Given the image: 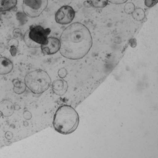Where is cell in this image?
Instances as JSON below:
<instances>
[{
  "label": "cell",
  "mask_w": 158,
  "mask_h": 158,
  "mask_svg": "<svg viewBox=\"0 0 158 158\" xmlns=\"http://www.w3.org/2000/svg\"><path fill=\"white\" fill-rule=\"evenodd\" d=\"M67 74V72L65 69H61L60 70H59V72H58V75H59L60 77H61V78H64L65 77Z\"/></svg>",
  "instance_id": "obj_20"
},
{
  "label": "cell",
  "mask_w": 158,
  "mask_h": 158,
  "mask_svg": "<svg viewBox=\"0 0 158 158\" xmlns=\"http://www.w3.org/2000/svg\"><path fill=\"white\" fill-rule=\"evenodd\" d=\"M19 109H20V107H19V106H18V105L15 106V110H19Z\"/></svg>",
  "instance_id": "obj_25"
},
{
  "label": "cell",
  "mask_w": 158,
  "mask_h": 158,
  "mask_svg": "<svg viewBox=\"0 0 158 158\" xmlns=\"http://www.w3.org/2000/svg\"><path fill=\"white\" fill-rule=\"evenodd\" d=\"M135 9V5L132 2H128L125 5V12L127 14H132Z\"/></svg>",
  "instance_id": "obj_16"
},
{
  "label": "cell",
  "mask_w": 158,
  "mask_h": 158,
  "mask_svg": "<svg viewBox=\"0 0 158 158\" xmlns=\"http://www.w3.org/2000/svg\"><path fill=\"white\" fill-rule=\"evenodd\" d=\"M10 52L12 56H14V57L16 56V53H17V49H16V47L14 46H11L10 49Z\"/></svg>",
  "instance_id": "obj_21"
},
{
  "label": "cell",
  "mask_w": 158,
  "mask_h": 158,
  "mask_svg": "<svg viewBox=\"0 0 158 158\" xmlns=\"http://www.w3.org/2000/svg\"><path fill=\"white\" fill-rule=\"evenodd\" d=\"M51 78L44 70H36L30 72L26 75L25 83L26 86L37 95L47 91L51 85Z\"/></svg>",
  "instance_id": "obj_3"
},
{
  "label": "cell",
  "mask_w": 158,
  "mask_h": 158,
  "mask_svg": "<svg viewBox=\"0 0 158 158\" xmlns=\"http://www.w3.org/2000/svg\"><path fill=\"white\" fill-rule=\"evenodd\" d=\"M133 18L137 21H141L145 18V13L141 8L135 9L132 14Z\"/></svg>",
  "instance_id": "obj_13"
},
{
  "label": "cell",
  "mask_w": 158,
  "mask_h": 158,
  "mask_svg": "<svg viewBox=\"0 0 158 158\" xmlns=\"http://www.w3.org/2000/svg\"><path fill=\"white\" fill-rule=\"evenodd\" d=\"M108 1L112 4H122L126 2L127 0H108Z\"/></svg>",
  "instance_id": "obj_18"
},
{
  "label": "cell",
  "mask_w": 158,
  "mask_h": 158,
  "mask_svg": "<svg viewBox=\"0 0 158 158\" xmlns=\"http://www.w3.org/2000/svg\"><path fill=\"white\" fill-rule=\"evenodd\" d=\"M129 43L132 48H135L136 46V40L135 39H132L129 40Z\"/></svg>",
  "instance_id": "obj_23"
},
{
  "label": "cell",
  "mask_w": 158,
  "mask_h": 158,
  "mask_svg": "<svg viewBox=\"0 0 158 158\" xmlns=\"http://www.w3.org/2000/svg\"><path fill=\"white\" fill-rule=\"evenodd\" d=\"M68 85L67 82L63 80H55L52 84L53 92L58 96H63L67 91Z\"/></svg>",
  "instance_id": "obj_9"
},
{
  "label": "cell",
  "mask_w": 158,
  "mask_h": 158,
  "mask_svg": "<svg viewBox=\"0 0 158 158\" xmlns=\"http://www.w3.org/2000/svg\"><path fill=\"white\" fill-rule=\"evenodd\" d=\"M60 40L54 37L48 38L46 43L40 46L42 53L47 55L55 54L60 51Z\"/></svg>",
  "instance_id": "obj_7"
},
{
  "label": "cell",
  "mask_w": 158,
  "mask_h": 158,
  "mask_svg": "<svg viewBox=\"0 0 158 158\" xmlns=\"http://www.w3.org/2000/svg\"><path fill=\"white\" fill-rule=\"evenodd\" d=\"M91 5L96 8H104L108 4V0H90Z\"/></svg>",
  "instance_id": "obj_15"
},
{
  "label": "cell",
  "mask_w": 158,
  "mask_h": 158,
  "mask_svg": "<svg viewBox=\"0 0 158 158\" xmlns=\"http://www.w3.org/2000/svg\"><path fill=\"white\" fill-rule=\"evenodd\" d=\"M158 0H145V4L148 8H152L156 5Z\"/></svg>",
  "instance_id": "obj_17"
},
{
  "label": "cell",
  "mask_w": 158,
  "mask_h": 158,
  "mask_svg": "<svg viewBox=\"0 0 158 158\" xmlns=\"http://www.w3.org/2000/svg\"><path fill=\"white\" fill-rule=\"evenodd\" d=\"M60 54L71 60L82 59L88 54L92 46V39L88 28L81 23L67 27L60 37Z\"/></svg>",
  "instance_id": "obj_1"
},
{
  "label": "cell",
  "mask_w": 158,
  "mask_h": 158,
  "mask_svg": "<svg viewBox=\"0 0 158 158\" xmlns=\"http://www.w3.org/2000/svg\"><path fill=\"white\" fill-rule=\"evenodd\" d=\"M15 105L9 100L0 102V114L4 117L11 116L15 111Z\"/></svg>",
  "instance_id": "obj_8"
},
{
  "label": "cell",
  "mask_w": 158,
  "mask_h": 158,
  "mask_svg": "<svg viewBox=\"0 0 158 158\" xmlns=\"http://www.w3.org/2000/svg\"><path fill=\"white\" fill-rule=\"evenodd\" d=\"M23 115V117L24 119L26 120H30L32 117V114L28 110L24 111Z\"/></svg>",
  "instance_id": "obj_19"
},
{
  "label": "cell",
  "mask_w": 158,
  "mask_h": 158,
  "mask_svg": "<svg viewBox=\"0 0 158 158\" xmlns=\"http://www.w3.org/2000/svg\"></svg>",
  "instance_id": "obj_26"
},
{
  "label": "cell",
  "mask_w": 158,
  "mask_h": 158,
  "mask_svg": "<svg viewBox=\"0 0 158 158\" xmlns=\"http://www.w3.org/2000/svg\"><path fill=\"white\" fill-rule=\"evenodd\" d=\"M12 62L6 57L0 58V75H4L10 73L13 69Z\"/></svg>",
  "instance_id": "obj_10"
},
{
  "label": "cell",
  "mask_w": 158,
  "mask_h": 158,
  "mask_svg": "<svg viewBox=\"0 0 158 158\" xmlns=\"http://www.w3.org/2000/svg\"><path fill=\"white\" fill-rule=\"evenodd\" d=\"M23 39L27 46L29 48H40L41 46L40 45L33 42L29 39V36H28V31H27L26 32L25 34Z\"/></svg>",
  "instance_id": "obj_14"
},
{
  "label": "cell",
  "mask_w": 158,
  "mask_h": 158,
  "mask_svg": "<svg viewBox=\"0 0 158 158\" xmlns=\"http://www.w3.org/2000/svg\"><path fill=\"white\" fill-rule=\"evenodd\" d=\"M75 16V12L69 6H64L60 8L55 15V21L57 23L66 25L73 22Z\"/></svg>",
  "instance_id": "obj_6"
},
{
  "label": "cell",
  "mask_w": 158,
  "mask_h": 158,
  "mask_svg": "<svg viewBox=\"0 0 158 158\" xmlns=\"http://www.w3.org/2000/svg\"><path fill=\"white\" fill-rule=\"evenodd\" d=\"M84 6H85V8H89L90 7L92 6L91 5V2H90V1H86L84 3Z\"/></svg>",
  "instance_id": "obj_24"
},
{
  "label": "cell",
  "mask_w": 158,
  "mask_h": 158,
  "mask_svg": "<svg viewBox=\"0 0 158 158\" xmlns=\"http://www.w3.org/2000/svg\"><path fill=\"white\" fill-rule=\"evenodd\" d=\"M17 0H0V12L11 10L17 5Z\"/></svg>",
  "instance_id": "obj_11"
},
{
  "label": "cell",
  "mask_w": 158,
  "mask_h": 158,
  "mask_svg": "<svg viewBox=\"0 0 158 158\" xmlns=\"http://www.w3.org/2000/svg\"><path fill=\"white\" fill-rule=\"evenodd\" d=\"M79 123L78 113L70 105H63L59 107L53 117L54 129L62 135L72 134L76 130Z\"/></svg>",
  "instance_id": "obj_2"
},
{
  "label": "cell",
  "mask_w": 158,
  "mask_h": 158,
  "mask_svg": "<svg viewBox=\"0 0 158 158\" xmlns=\"http://www.w3.org/2000/svg\"><path fill=\"white\" fill-rule=\"evenodd\" d=\"M5 136L7 139L10 140L13 137V134L11 132L8 131L5 133Z\"/></svg>",
  "instance_id": "obj_22"
},
{
  "label": "cell",
  "mask_w": 158,
  "mask_h": 158,
  "mask_svg": "<svg viewBox=\"0 0 158 158\" xmlns=\"http://www.w3.org/2000/svg\"><path fill=\"white\" fill-rule=\"evenodd\" d=\"M27 31L29 39L41 46L47 42L51 30L49 28H44L41 26L33 25L30 27Z\"/></svg>",
  "instance_id": "obj_5"
},
{
  "label": "cell",
  "mask_w": 158,
  "mask_h": 158,
  "mask_svg": "<svg viewBox=\"0 0 158 158\" xmlns=\"http://www.w3.org/2000/svg\"><path fill=\"white\" fill-rule=\"evenodd\" d=\"M14 85V91L18 95L24 93L26 90L27 86L25 83L17 79H14L12 81Z\"/></svg>",
  "instance_id": "obj_12"
},
{
  "label": "cell",
  "mask_w": 158,
  "mask_h": 158,
  "mask_svg": "<svg viewBox=\"0 0 158 158\" xmlns=\"http://www.w3.org/2000/svg\"><path fill=\"white\" fill-rule=\"evenodd\" d=\"M48 0H23V9L30 18L39 17L48 6Z\"/></svg>",
  "instance_id": "obj_4"
}]
</instances>
